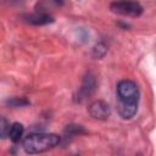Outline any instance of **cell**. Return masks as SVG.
<instances>
[{
  "label": "cell",
  "mask_w": 156,
  "mask_h": 156,
  "mask_svg": "<svg viewBox=\"0 0 156 156\" xmlns=\"http://www.w3.org/2000/svg\"><path fill=\"white\" fill-rule=\"evenodd\" d=\"M116 95L118 99V105H117L118 115L123 119H129L134 117L138 111V104L140 98L138 85L129 79L121 80L117 84Z\"/></svg>",
  "instance_id": "6da1fadb"
},
{
  "label": "cell",
  "mask_w": 156,
  "mask_h": 156,
  "mask_svg": "<svg viewBox=\"0 0 156 156\" xmlns=\"http://www.w3.org/2000/svg\"><path fill=\"white\" fill-rule=\"evenodd\" d=\"M60 143V136L54 133H32L23 140V149L27 154H41Z\"/></svg>",
  "instance_id": "7a4b0ae2"
},
{
  "label": "cell",
  "mask_w": 156,
  "mask_h": 156,
  "mask_svg": "<svg viewBox=\"0 0 156 156\" xmlns=\"http://www.w3.org/2000/svg\"><path fill=\"white\" fill-rule=\"evenodd\" d=\"M110 9L115 13L129 17H138L144 11L143 6L135 1H115L110 5Z\"/></svg>",
  "instance_id": "3957f363"
},
{
  "label": "cell",
  "mask_w": 156,
  "mask_h": 156,
  "mask_svg": "<svg viewBox=\"0 0 156 156\" xmlns=\"http://www.w3.org/2000/svg\"><path fill=\"white\" fill-rule=\"evenodd\" d=\"M89 115L95 119H106L111 115V108L107 102L98 100L89 106Z\"/></svg>",
  "instance_id": "277c9868"
},
{
  "label": "cell",
  "mask_w": 156,
  "mask_h": 156,
  "mask_svg": "<svg viewBox=\"0 0 156 156\" xmlns=\"http://www.w3.org/2000/svg\"><path fill=\"white\" fill-rule=\"evenodd\" d=\"M96 89V80H95V77L91 74V73H88L78 90V94H77V100L78 101H83L84 99L89 98Z\"/></svg>",
  "instance_id": "5b68a950"
},
{
  "label": "cell",
  "mask_w": 156,
  "mask_h": 156,
  "mask_svg": "<svg viewBox=\"0 0 156 156\" xmlns=\"http://www.w3.org/2000/svg\"><path fill=\"white\" fill-rule=\"evenodd\" d=\"M54 21L52 16H50L49 13H43V12H37L33 15H28L27 16V22L32 23V24H37V26H41V24H48L51 23Z\"/></svg>",
  "instance_id": "8992f818"
},
{
  "label": "cell",
  "mask_w": 156,
  "mask_h": 156,
  "mask_svg": "<svg viewBox=\"0 0 156 156\" xmlns=\"http://www.w3.org/2000/svg\"><path fill=\"white\" fill-rule=\"evenodd\" d=\"M23 132H24V128L21 123H18V122L12 123L11 127H10V132H9L10 140L12 143H18L23 136Z\"/></svg>",
  "instance_id": "52a82bcc"
},
{
  "label": "cell",
  "mask_w": 156,
  "mask_h": 156,
  "mask_svg": "<svg viewBox=\"0 0 156 156\" xmlns=\"http://www.w3.org/2000/svg\"><path fill=\"white\" fill-rule=\"evenodd\" d=\"M84 133V129L82 126H74V124H71V126H67L66 130H65V134L67 136H73V135H79Z\"/></svg>",
  "instance_id": "ba28073f"
},
{
  "label": "cell",
  "mask_w": 156,
  "mask_h": 156,
  "mask_svg": "<svg viewBox=\"0 0 156 156\" xmlns=\"http://www.w3.org/2000/svg\"><path fill=\"white\" fill-rule=\"evenodd\" d=\"M106 51H107V49H106V46L104 45V43H99L98 45H95V48H94V50H93V54H94L95 57L100 58V57H102V56L106 54Z\"/></svg>",
  "instance_id": "9c48e42d"
},
{
  "label": "cell",
  "mask_w": 156,
  "mask_h": 156,
  "mask_svg": "<svg viewBox=\"0 0 156 156\" xmlns=\"http://www.w3.org/2000/svg\"><path fill=\"white\" fill-rule=\"evenodd\" d=\"M7 104H9L10 106L18 107V106H26V105H28L29 102H28L26 99H23V98H13V99H10V100L7 101Z\"/></svg>",
  "instance_id": "30bf717a"
},
{
  "label": "cell",
  "mask_w": 156,
  "mask_h": 156,
  "mask_svg": "<svg viewBox=\"0 0 156 156\" xmlns=\"http://www.w3.org/2000/svg\"><path fill=\"white\" fill-rule=\"evenodd\" d=\"M10 123L5 119V117H1V124H0V129H1V138L5 139L7 135H9V132H10Z\"/></svg>",
  "instance_id": "8fae6325"
},
{
  "label": "cell",
  "mask_w": 156,
  "mask_h": 156,
  "mask_svg": "<svg viewBox=\"0 0 156 156\" xmlns=\"http://www.w3.org/2000/svg\"><path fill=\"white\" fill-rule=\"evenodd\" d=\"M136 156H141V155H140V154H138V155H136Z\"/></svg>",
  "instance_id": "7c38bea8"
}]
</instances>
